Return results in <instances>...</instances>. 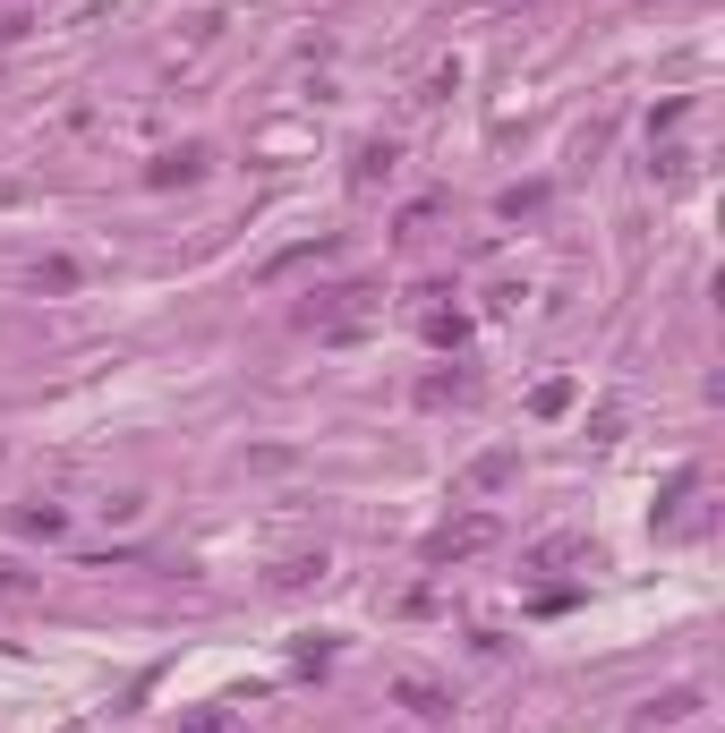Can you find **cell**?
Masks as SVG:
<instances>
[{"mask_svg":"<svg viewBox=\"0 0 725 733\" xmlns=\"http://www.w3.org/2000/svg\"><path fill=\"white\" fill-rule=\"evenodd\" d=\"M487 538H495V520H487V511H469V520H453V529H435V538H428V563L444 572V563H462V554H478Z\"/></svg>","mask_w":725,"mask_h":733,"instance_id":"cell-1","label":"cell"},{"mask_svg":"<svg viewBox=\"0 0 725 733\" xmlns=\"http://www.w3.org/2000/svg\"><path fill=\"white\" fill-rule=\"evenodd\" d=\"M401 700L419 708V716H435V708H444V691H435V682H401Z\"/></svg>","mask_w":725,"mask_h":733,"instance_id":"cell-2","label":"cell"}]
</instances>
